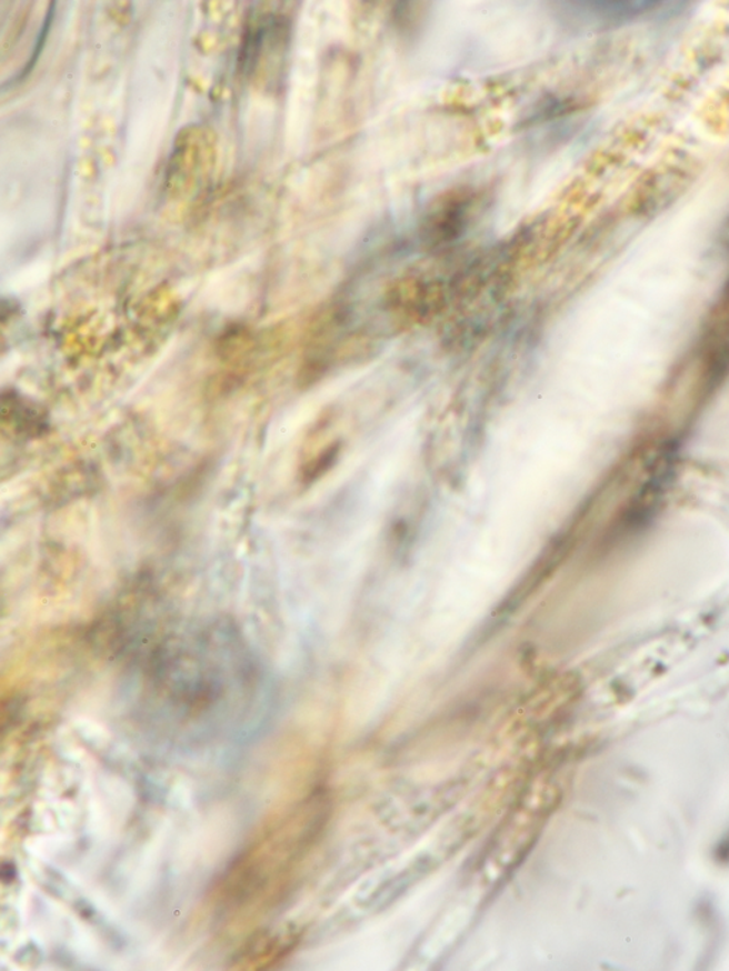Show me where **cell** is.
<instances>
[{"label": "cell", "mask_w": 729, "mask_h": 971, "mask_svg": "<svg viewBox=\"0 0 729 971\" xmlns=\"http://www.w3.org/2000/svg\"><path fill=\"white\" fill-rule=\"evenodd\" d=\"M557 17L576 29L607 30L625 27L648 13L657 12L665 2H560Z\"/></svg>", "instance_id": "obj_1"}, {"label": "cell", "mask_w": 729, "mask_h": 971, "mask_svg": "<svg viewBox=\"0 0 729 971\" xmlns=\"http://www.w3.org/2000/svg\"><path fill=\"white\" fill-rule=\"evenodd\" d=\"M290 30V23L281 14L252 13L242 34L238 58L241 73L251 78L264 60L268 62L272 54L286 52Z\"/></svg>", "instance_id": "obj_2"}, {"label": "cell", "mask_w": 729, "mask_h": 971, "mask_svg": "<svg viewBox=\"0 0 729 971\" xmlns=\"http://www.w3.org/2000/svg\"><path fill=\"white\" fill-rule=\"evenodd\" d=\"M713 858H716L718 863H729V829L721 838V841L717 843L716 849H713Z\"/></svg>", "instance_id": "obj_3"}, {"label": "cell", "mask_w": 729, "mask_h": 971, "mask_svg": "<svg viewBox=\"0 0 729 971\" xmlns=\"http://www.w3.org/2000/svg\"><path fill=\"white\" fill-rule=\"evenodd\" d=\"M17 877V869H14L12 863H4L2 867V878L4 882H10Z\"/></svg>", "instance_id": "obj_4"}]
</instances>
